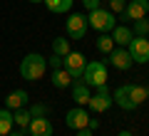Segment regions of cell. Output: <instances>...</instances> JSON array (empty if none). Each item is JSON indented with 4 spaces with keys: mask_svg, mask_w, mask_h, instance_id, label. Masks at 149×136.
<instances>
[{
    "mask_svg": "<svg viewBox=\"0 0 149 136\" xmlns=\"http://www.w3.org/2000/svg\"><path fill=\"white\" fill-rule=\"evenodd\" d=\"M27 92L25 89H13L10 94L5 97V109H10V111H15V109H22V106L27 104Z\"/></svg>",
    "mask_w": 149,
    "mask_h": 136,
    "instance_id": "14",
    "label": "cell"
},
{
    "mask_svg": "<svg viewBox=\"0 0 149 136\" xmlns=\"http://www.w3.org/2000/svg\"><path fill=\"white\" fill-rule=\"evenodd\" d=\"M45 69H47V59L37 52H30L20 59V77L27 82H37V79L45 77Z\"/></svg>",
    "mask_w": 149,
    "mask_h": 136,
    "instance_id": "1",
    "label": "cell"
},
{
    "mask_svg": "<svg viewBox=\"0 0 149 136\" xmlns=\"http://www.w3.org/2000/svg\"><path fill=\"white\" fill-rule=\"evenodd\" d=\"M8 136H25V129H15V131H10Z\"/></svg>",
    "mask_w": 149,
    "mask_h": 136,
    "instance_id": "30",
    "label": "cell"
},
{
    "mask_svg": "<svg viewBox=\"0 0 149 136\" xmlns=\"http://www.w3.org/2000/svg\"><path fill=\"white\" fill-rule=\"evenodd\" d=\"M65 69H67V74L72 79H82V74H85V55L82 52H70V55H65Z\"/></svg>",
    "mask_w": 149,
    "mask_h": 136,
    "instance_id": "8",
    "label": "cell"
},
{
    "mask_svg": "<svg viewBox=\"0 0 149 136\" xmlns=\"http://www.w3.org/2000/svg\"><path fill=\"white\" fill-rule=\"evenodd\" d=\"M27 134H30V136H52V134H55L52 121L45 119V116L30 119V124H27Z\"/></svg>",
    "mask_w": 149,
    "mask_h": 136,
    "instance_id": "11",
    "label": "cell"
},
{
    "mask_svg": "<svg viewBox=\"0 0 149 136\" xmlns=\"http://www.w3.org/2000/svg\"><path fill=\"white\" fill-rule=\"evenodd\" d=\"M107 79H109V74H107L104 62H97V59H92V62L85 64L82 82H85L87 87H102V84H107Z\"/></svg>",
    "mask_w": 149,
    "mask_h": 136,
    "instance_id": "3",
    "label": "cell"
},
{
    "mask_svg": "<svg viewBox=\"0 0 149 136\" xmlns=\"http://www.w3.org/2000/svg\"><path fill=\"white\" fill-rule=\"evenodd\" d=\"M97 50H100L102 55H109L112 50H114V40H112V35L109 32H100V37H97Z\"/></svg>",
    "mask_w": 149,
    "mask_h": 136,
    "instance_id": "19",
    "label": "cell"
},
{
    "mask_svg": "<svg viewBox=\"0 0 149 136\" xmlns=\"http://www.w3.org/2000/svg\"><path fill=\"white\" fill-rule=\"evenodd\" d=\"M82 5H85L87 12H92V10H97V8H102V0H82Z\"/></svg>",
    "mask_w": 149,
    "mask_h": 136,
    "instance_id": "27",
    "label": "cell"
},
{
    "mask_svg": "<svg viewBox=\"0 0 149 136\" xmlns=\"http://www.w3.org/2000/svg\"><path fill=\"white\" fill-rule=\"evenodd\" d=\"M72 50H70V40H65V37H55L52 40V55H60V57H65V55H70Z\"/></svg>",
    "mask_w": 149,
    "mask_h": 136,
    "instance_id": "22",
    "label": "cell"
},
{
    "mask_svg": "<svg viewBox=\"0 0 149 136\" xmlns=\"http://www.w3.org/2000/svg\"><path fill=\"white\" fill-rule=\"evenodd\" d=\"M45 8H47L52 15H65V12L72 10V3L74 0H42Z\"/></svg>",
    "mask_w": 149,
    "mask_h": 136,
    "instance_id": "16",
    "label": "cell"
},
{
    "mask_svg": "<svg viewBox=\"0 0 149 136\" xmlns=\"http://www.w3.org/2000/svg\"><path fill=\"white\" fill-rule=\"evenodd\" d=\"M132 32L137 37H149V17H142V20H134Z\"/></svg>",
    "mask_w": 149,
    "mask_h": 136,
    "instance_id": "23",
    "label": "cell"
},
{
    "mask_svg": "<svg viewBox=\"0 0 149 136\" xmlns=\"http://www.w3.org/2000/svg\"><path fill=\"white\" fill-rule=\"evenodd\" d=\"M107 5H109V10H112V12H122L127 3H124V0H107Z\"/></svg>",
    "mask_w": 149,
    "mask_h": 136,
    "instance_id": "26",
    "label": "cell"
},
{
    "mask_svg": "<svg viewBox=\"0 0 149 136\" xmlns=\"http://www.w3.org/2000/svg\"><path fill=\"white\" fill-rule=\"evenodd\" d=\"M74 136H92V131L85 126V129H77V134H74Z\"/></svg>",
    "mask_w": 149,
    "mask_h": 136,
    "instance_id": "29",
    "label": "cell"
},
{
    "mask_svg": "<svg viewBox=\"0 0 149 136\" xmlns=\"http://www.w3.org/2000/svg\"><path fill=\"white\" fill-rule=\"evenodd\" d=\"M72 84V77L67 74V69H52V87L55 89H67Z\"/></svg>",
    "mask_w": 149,
    "mask_h": 136,
    "instance_id": "17",
    "label": "cell"
},
{
    "mask_svg": "<svg viewBox=\"0 0 149 136\" xmlns=\"http://www.w3.org/2000/svg\"><path fill=\"white\" fill-rule=\"evenodd\" d=\"M97 126H100V121H97V119H92V116H90V121H87V129H90V131H95Z\"/></svg>",
    "mask_w": 149,
    "mask_h": 136,
    "instance_id": "28",
    "label": "cell"
},
{
    "mask_svg": "<svg viewBox=\"0 0 149 136\" xmlns=\"http://www.w3.org/2000/svg\"><path fill=\"white\" fill-rule=\"evenodd\" d=\"M30 116L32 119H37V116H47L50 114V106H45V104H35V106H30Z\"/></svg>",
    "mask_w": 149,
    "mask_h": 136,
    "instance_id": "24",
    "label": "cell"
},
{
    "mask_svg": "<svg viewBox=\"0 0 149 136\" xmlns=\"http://www.w3.org/2000/svg\"><path fill=\"white\" fill-rule=\"evenodd\" d=\"M62 59H65V57H60V55H52V57H47V67H50V69H62V67H65Z\"/></svg>",
    "mask_w": 149,
    "mask_h": 136,
    "instance_id": "25",
    "label": "cell"
},
{
    "mask_svg": "<svg viewBox=\"0 0 149 136\" xmlns=\"http://www.w3.org/2000/svg\"><path fill=\"white\" fill-rule=\"evenodd\" d=\"M90 97H92L90 87H87V84L82 82V79H77V82L72 84V99H74V104H77V106H87Z\"/></svg>",
    "mask_w": 149,
    "mask_h": 136,
    "instance_id": "15",
    "label": "cell"
},
{
    "mask_svg": "<svg viewBox=\"0 0 149 136\" xmlns=\"http://www.w3.org/2000/svg\"><path fill=\"white\" fill-rule=\"evenodd\" d=\"M112 104H114V101H112V92L107 89V84L97 87V94H92V97H90V101H87V106H90L95 114H102V111H107Z\"/></svg>",
    "mask_w": 149,
    "mask_h": 136,
    "instance_id": "6",
    "label": "cell"
},
{
    "mask_svg": "<svg viewBox=\"0 0 149 136\" xmlns=\"http://www.w3.org/2000/svg\"><path fill=\"white\" fill-rule=\"evenodd\" d=\"M147 97H149V89L147 87H139V84H129V99L134 101V104H144L147 101Z\"/></svg>",
    "mask_w": 149,
    "mask_h": 136,
    "instance_id": "18",
    "label": "cell"
},
{
    "mask_svg": "<svg viewBox=\"0 0 149 136\" xmlns=\"http://www.w3.org/2000/svg\"><path fill=\"white\" fill-rule=\"evenodd\" d=\"M129 55H132L134 64H147L149 62V37H132V42L127 45Z\"/></svg>",
    "mask_w": 149,
    "mask_h": 136,
    "instance_id": "5",
    "label": "cell"
},
{
    "mask_svg": "<svg viewBox=\"0 0 149 136\" xmlns=\"http://www.w3.org/2000/svg\"><path fill=\"white\" fill-rule=\"evenodd\" d=\"M117 136H134V134H132V131H127V129H124V131H119Z\"/></svg>",
    "mask_w": 149,
    "mask_h": 136,
    "instance_id": "31",
    "label": "cell"
},
{
    "mask_svg": "<svg viewBox=\"0 0 149 136\" xmlns=\"http://www.w3.org/2000/svg\"><path fill=\"white\" fill-rule=\"evenodd\" d=\"M107 57H109V64H112V67L122 69V72H127V69L134 64V62H132V55H129L127 47H114Z\"/></svg>",
    "mask_w": 149,
    "mask_h": 136,
    "instance_id": "10",
    "label": "cell"
},
{
    "mask_svg": "<svg viewBox=\"0 0 149 136\" xmlns=\"http://www.w3.org/2000/svg\"><path fill=\"white\" fill-rule=\"evenodd\" d=\"M109 35H112V40H114V47H127L129 42H132L134 32H132V27H127L122 22V25H114V30H112Z\"/></svg>",
    "mask_w": 149,
    "mask_h": 136,
    "instance_id": "13",
    "label": "cell"
},
{
    "mask_svg": "<svg viewBox=\"0 0 149 136\" xmlns=\"http://www.w3.org/2000/svg\"><path fill=\"white\" fill-rule=\"evenodd\" d=\"M149 12V0H129L127 5H124V10L119 12V17H122L124 22L127 20H142V17H147Z\"/></svg>",
    "mask_w": 149,
    "mask_h": 136,
    "instance_id": "7",
    "label": "cell"
},
{
    "mask_svg": "<svg viewBox=\"0 0 149 136\" xmlns=\"http://www.w3.org/2000/svg\"><path fill=\"white\" fill-rule=\"evenodd\" d=\"M30 111L25 109V106H22V109H15L13 111V124L17 126V129H27V124H30Z\"/></svg>",
    "mask_w": 149,
    "mask_h": 136,
    "instance_id": "21",
    "label": "cell"
},
{
    "mask_svg": "<svg viewBox=\"0 0 149 136\" xmlns=\"http://www.w3.org/2000/svg\"><path fill=\"white\" fill-rule=\"evenodd\" d=\"M87 121H90V111L85 109V106H74V109H70L67 114H65V126H70V129H85Z\"/></svg>",
    "mask_w": 149,
    "mask_h": 136,
    "instance_id": "9",
    "label": "cell"
},
{
    "mask_svg": "<svg viewBox=\"0 0 149 136\" xmlns=\"http://www.w3.org/2000/svg\"><path fill=\"white\" fill-rule=\"evenodd\" d=\"M87 30H90V25H87L85 15H80V12H70L67 15V20H65V35L70 40H85Z\"/></svg>",
    "mask_w": 149,
    "mask_h": 136,
    "instance_id": "4",
    "label": "cell"
},
{
    "mask_svg": "<svg viewBox=\"0 0 149 136\" xmlns=\"http://www.w3.org/2000/svg\"><path fill=\"white\" fill-rule=\"evenodd\" d=\"M30 3H42V0H30Z\"/></svg>",
    "mask_w": 149,
    "mask_h": 136,
    "instance_id": "32",
    "label": "cell"
},
{
    "mask_svg": "<svg viewBox=\"0 0 149 136\" xmlns=\"http://www.w3.org/2000/svg\"><path fill=\"white\" fill-rule=\"evenodd\" d=\"M112 101H114L119 109H124V111H134L137 109V104L129 99V84H122V87L114 89V92H112Z\"/></svg>",
    "mask_w": 149,
    "mask_h": 136,
    "instance_id": "12",
    "label": "cell"
},
{
    "mask_svg": "<svg viewBox=\"0 0 149 136\" xmlns=\"http://www.w3.org/2000/svg\"><path fill=\"white\" fill-rule=\"evenodd\" d=\"M13 111L10 109H0V136H8L13 131Z\"/></svg>",
    "mask_w": 149,
    "mask_h": 136,
    "instance_id": "20",
    "label": "cell"
},
{
    "mask_svg": "<svg viewBox=\"0 0 149 136\" xmlns=\"http://www.w3.org/2000/svg\"><path fill=\"white\" fill-rule=\"evenodd\" d=\"M87 25L97 32H112L114 25H117V17H114V12L109 8H97V10H92L87 15Z\"/></svg>",
    "mask_w": 149,
    "mask_h": 136,
    "instance_id": "2",
    "label": "cell"
}]
</instances>
